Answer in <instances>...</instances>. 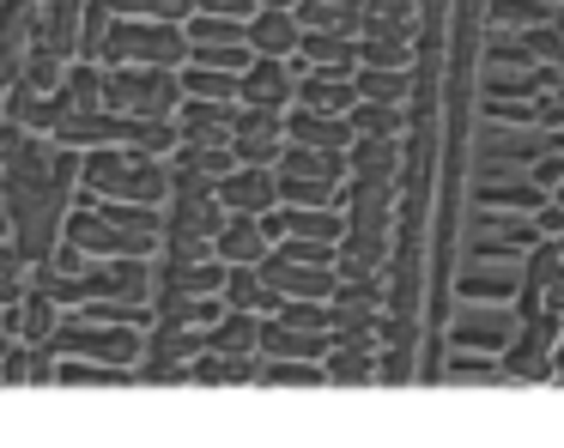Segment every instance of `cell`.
<instances>
[{
	"instance_id": "cell-1",
	"label": "cell",
	"mask_w": 564,
	"mask_h": 448,
	"mask_svg": "<svg viewBox=\"0 0 564 448\" xmlns=\"http://www.w3.org/2000/svg\"><path fill=\"white\" fill-rule=\"evenodd\" d=\"M79 182H86V200L159 206L164 188H171V170H164L159 157L134 152V145H91V157L79 164Z\"/></svg>"
},
{
	"instance_id": "cell-2",
	"label": "cell",
	"mask_w": 564,
	"mask_h": 448,
	"mask_svg": "<svg viewBox=\"0 0 564 448\" xmlns=\"http://www.w3.org/2000/svg\"><path fill=\"white\" fill-rule=\"evenodd\" d=\"M188 55V31H176V24L164 19H116L110 31H104V61L110 67H128V61H147V67H176V61Z\"/></svg>"
},
{
	"instance_id": "cell-3",
	"label": "cell",
	"mask_w": 564,
	"mask_h": 448,
	"mask_svg": "<svg viewBox=\"0 0 564 448\" xmlns=\"http://www.w3.org/2000/svg\"><path fill=\"white\" fill-rule=\"evenodd\" d=\"M176 85L164 67H116L104 73V109L116 116H171Z\"/></svg>"
},
{
	"instance_id": "cell-4",
	"label": "cell",
	"mask_w": 564,
	"mask_h": 448,
	"mask_svg": "<svg viewBox=\"0 0 564 448\" xmlns=\"http://www.w3.org/2000/svg\"><path fill=\"white\" fill-rule=\"evenodd\" d=\"M62 351H79V358H98V363H134L140 358V334H134V321H116V327H104V321H74V327H62V339H55Z\"/></svg>"
},
{
	"instance_id": "cell-5",
	"label": "cell",
	"mask_w": 564,
	"mask_h": 448,
	"mask_svg": "<svg viewBox=\"0 0 564 448\" xmlns=\"http://www.w3.org/2000/svg\"><path fill=\"white\" fill-rule=\"evenodd\" d=\"M67 242H79L86 254H152L147 237H128V230L110 225L91 200L79 206V212H67Z\"/></svg>"
},
{
	"instance_id": "cell-6",
	"label": "cell",
	"mask_w": 564,
	"mask_h": 448,
	"mask_svg": "<svg viewBox=\"0 0 564 448\" xmlns=\"http://www.w3.org/2000/svg\"><path fill=\"white\" fill-rule=\"evenodd\" d=\"M231 128H237V103H219V97H183L176 103L183 145H231Z\"/></svg>"
},
{
	"instance_id": "cell-7",
	"label": "cell",
	"mask_w": 564,
	"mask_h": 448,
	"mask_svg": "<svg viewBox=\"0 0 564 448\" xmlns=\"http://www.w3.org/2000/svg\"><path fill=\"white\" fill-rule=\"evenodd\" d=\"M273 194H280V176H273V170H256V164H237L231 176L213 182V200H219L225 212H268Z\"/></svg>"
},
{
	"instance_id": "cell-8",
	"label": "cell",
	"mask_w": 564,
	"mask_h": 448,
	"mask_svg": "<svg viewBox=\"0 0 564 448\" xmlns=\"http://www.w3.org/2000/svg\"><path fill=\"white\" fill-rule=\"evenodd\" d=\"M55 140L74 145V152H91V145H122L128 140V116H116V109H74V116L55 121Z\"/></svg>"
},
{
	"instance_id": "cell-9",
	"label": "cell",
	"mask_w": 564,
	"mask_h": 448,
	"mask_svg": "<svg viewBox=\"0 0 564 448\" xmlns=\"http://www.w3.org/2000/svg\"><path fill=\"white\" fill-rule=\"evenodd\" d=\"M213 254H219L225 266H261L268 261V230H261L256 212H231L219 225V237H213Z\"/></svg>"
},
{
	"instance_id": "cell-10",
	"label": "cell",
	"mask_w": 564,
	"mask_h": 448,
	"mask_svg": "<svg viewBox=\"0 0 564 448\" xmlns=\"http://www.w3.org/2000/svg\"><path fill=\"white\" fill-rule=\"evenodd\" d=\"M297 91V73H292V61H280V55H256L243 67V103H261V109H280L285 97Z\"/></svg>"
},
{
	"instance_id": "cell-11",
	"label": "cell",
	"mask_w": 564,
	"mask_h": 448,
	"mask_svg": "<svg viewBox=\"0 0 564 448\" xmlns=\"http://www.w3.org/2000/svg\"><path fill=\"white\" fill-rule=\"evenodd\" d=\"M352 133H358L352 116H322V109H304V103L285 116V140L316 145V152H340V145H352Z\"/></svg>"
},
{
	"instance_id": "cell-12",
	"label": "cell",
	"mask_w": 564,
	"mask_h": 448,
	"mask_svg": "<svg viewBox=\"0 0 564 448\" xmlns=\"http://www.w3.org/2000/svg\"><path fill=\"white\" fill-rule=\"evenodd\" d=\"M261 278H268L280 297H334V285H340V273L334 266H297V261H261Z\"/></svg>"
},
{
	"instance_id": "cell-13",
	"label": "cell",
	"mask_w": 564,
	"mask_h": 448,
	"mask_svg": "<svg viewBox=\"0 0 564 448\" xmlns=\"http://www.w3.org/2000/svg\"><path fill=\"white\" fill-rule=\"evenodd\" d=\"M297 36H304V24L292 19V7H261L256 19H249V48H256V55L292 61L297 55Z\"/></svg>"
},
{
	"instance_id": "cell-14",
	"label": "cell",
	"mask_w": 564,
	"mask_h": 448,
	"mask_svg": "<svg viewBox=\"0 0 564 448\" xmlns=\"http://www.w3.org/2000/svg\"><path fill=\"white\" fill-rule=\"evenodd\" d=\"M328 346H334L328 334H316V327H292V321H280V315L261 327V351H268V358H328Z\"/></svg>"
},
{
	"instance_id": "cell-15",
	"label": "cell",
	"mask_w": 564,
	"mask_h": 448,
	"mask_svg": "<svg viewBox=\"0 0 564 448\" xmlns=\"http://www.w3.org/2000/svg\"><path fill=\"white\" fill-rule=\"evenodd\" d=\"M297 55H304V67H358L352 31H310V24H304Z\"/></svg>"
},
{
	"instance_id": "cell-16",
	"label": "cell",
	"mask_w": 564,
	"mask_h": 448,
	"mask_svg": "<svg viewBox=\"0 0 564 448\" xmlns=\"http://www.w3.org/2000/svg\"><path fill=\"white\" fill-rule=\"evenodd\" d=\"M479 206H486V212H540V206H546V188H540V182H498V176H486Z\"/></svg>"
},
{
	"instance_id": "cell-17",
	"label": "cell",
	"mask_w": 564,
	"mask_h": 448,
	"mask_svg": "<svg viewBox=\"0 0 564 448\" xmlns=\"http://www.w3.org/2000/svg\"><path fill=\"white\" fill-rule=\"evenodd\" d=\"M285 237H316V242H340L346 218L328 206H285Z\"/></svg>"
},
{
	"instance_id": "cell-18",
	"label": "cell",
	"mask_w": 564,
	"mask_h": 448,
	"mask_svg": "<svg viewBox=\"0 0 564 448\" xmlns=\"http://www.w3.org/2000/svg\"><path fill=\"white\" fill-rule=\"evenodd\" d=\"M237 91H243V73L200 67V61L183 73V97H219V103H237Z\"/></svg>"
},
{
	"instance_id": "cell-19",
	"label": "cell",
	"mask_w": 564,
	"mask_h": 448,
	"mask_svg": "<svg viewBox=\"0 0 564 448\" xmlns=\"http://www.w3.org/2000/svg\"><path fill=\"white\" fill-rule=\"evenodd\" d=\"M74 43H79V0H50L43 48H50V55H74Z\"/></svg>"
},
{
	"instance_id": "cell-20",
	"label": "cell",
	"mask_w": 564,
	"mask_h": 448,
	"mask_svg": "<svg viewBox=\"0 0 564 448\" xmlns=\"http://www.w3.org/2000/svg\"><path fill=\"white\" fill-rule=\"evenodd\" d=\"M352 128L365 133V140H394V133H401V109L377 103V97H358V103H352Z\"/></svg>"
},
{
	"instance_id": "cell-21",
	"label": "cell",
	"mask_w": 564,
	"mask_h": 448,
	"mask_svg": "<svg viewBox=\"0 0 564 448\" xmlns=\"http://www.w3.org/2000/svg\"><path fill=\"white\" fill-rule=\"evenodd\" d=\"M352 79H358V97H377V103H401L406 97V73L401 67H365V73L352 67Z\"/></svg>"
},
{
	"instance_id": "cell-22",
	"label": "cell",
	"mask_w": 564,
	"mask_h": 448,
	"mask_svg": "<svg viewBox=\"0 0 564 448\" xmlns=\"http://www.w3.org/2000/svg\"><path fill=\"white\" fill-rule=\"evenodd\" d=\"M280 176V194L292 206H328V194H334V176H292V170H273Z\"/></svg>"
},
{
	"instance_id": "cell-23",
	"label": "cell",
	"mask_w": 564,
	"mask_h": 448,
	"mask_svg": "<svg viewBox=\"0 0 564 448\" xmlns=\"http://www.w3.org/2000/svg\"><path fill=\"white\" fill-rule=\"evenodd\" d=\"M280 261H297V266H340L334 242H316V237H280Z\"/></svg>"
},
{
	"instance_id": "cell-24",
	"label": "cell",
	"mask_w": 564,
	"mask_h": 448,
	"mask_svg": "<svg viewBox=\"0 0 564 448\" xmlns=\"http://www.w3.org/2000/svg\"><path fill=\"white\" fill-rule=\"evenodd\" d=\"M67 116H74V109H104V73L98 67H74V85H67Z\"/></svg>"
},
{
	"instance_id": "cell-25",
	"label": "cell",
	"mask_w": 564,
	"mask_h": 448,
	"mask_svg": "<svg viewBox=\"0 0 564 448\" xmlns=\"http://www.w3.org/2000/svg\"><path fill=\"white\" fill-rule=\"evenodd\" d=\"M225 273H231V266L213 254V261H200V266H188V273H183V291H188V297H213V291H225Z\"/></svg>"
},
{
	"instance_id": "cell-26",
	"label": "cell",
	"mask_w": 564,
	"mask_h": 448,
	"mask_svg": "<svg viewBox=\"0 0 564 448\" xmlns=\"http://www.w3.org/2000/svg\"><path fill=\"white\" fill-rule=\"evenodd\" d=\"M334 382H358V375H370V346H358V339H346L340 351H334Z\"/></svg>"
},
{
	"instance_id": "cell-27",
	"label": "cell",
	"mask_w": 564,
	"mask_h": 448,
	"mask_svg": "<svg viewBox=\"0 0 564 448\" xmlns=\"http://www.w3.org/2000/svg\"><path fill=\"white\" fill-rule=\"evenodd\" d=\"M256 321H249V315H237V321H219V334H213V346H219V351H249V346H256Z\"/></svg>"
},
{
	"instance_id": "cell-28",
	"label": "cell",
	"mask_w": 564,
	"mask_h": 448,
	"mask_svg": "<svg viewBox=\"0 0 564 448\" xmlns=\"http://www.w3.org/2000/svg\"><path fill=\"white\" fill-rule=\"evenodd\" d=\"M25 85H31V91H55V85H62V55H50V48H37V61H31Z\"/></svg>"
},
{
	"instance_id": "cell-29",
	"label": "cell",
	"mask_w": 564,
	"mask_h": 448,
	"mask_svg": "<svg viewBox=\"0 0 564 448\" xmlns=\"http://www.w3.org/2000/svg\"><path fill=\"white\" fill-rule=\"evenodd\" d=\"M516 278H498V273H479V278H462V297H510Z\"/></svg>"
},
{
	"instance_id": "cell-30",
	"label": "cell",
	"mask_w": 564,
	"mask_h": 448,
	"mask_svg": "<svg viewBox=\"0 0 564 448\" xmlns=\"http://www.w3.org/2000/svg\"><path fill=\"white\" fill-rule=\"evenodd\" d=\"M358 170H365V176H382V170H389L394 164V152H389V145H382V140H365V145H358Z\"/></svg>"
},
{
	"instance_id": "cell-31",
	"label": "cell",
	"mask_w": 564,
	"mask_h": 448,
	"mask_svg": "<svg viewBox=\"0 0 564 448\" xmlns=\"http://www.w3.org/2000/svg\"><path fill=\"white\" fill-rule=\"evenodd\" d=\"M491 19H522V24H534V19H546V7H540V0H491Z\"/></svg>"
},
{
	"instance_id": "cell-32",
	"label": "cell",
	"mask_w": 564,
	"mask_h": 448,
	"mask_svg": "<svg viewBox=\"0 0 564 448\" xmlns=\"http://www.w3.org/2000/svg\"><path fill=\"white\" fill-rule=\"evenodd\" d=\"M195 0H147V19H164V24H188Z\"/></svg>"
},
{
	"instance_id": "cell-33",
	"label": "cell",
	"mask_w": 564,
	"mask_h": 448,
	"mask_svg": "<svg viewBox=\"0 0 564 448\" xmlns=\"http://www.w3.org/2000/svg\"><path fill=\"white\" fill-rule=\"evenodd\" d=\"M188 321H195V327H219L225 321V303L219 297H195V303H188Z\"/></svg>"
},
{
	"instance_id": "cell-34",
	"label": "cell",
	"mask_w": 564,
	"mask_h": 448,
	"mask_svg": "<svg viewBox=\"0 0 564 448\" xmlns=\"http://www.w3.org/2000/svg\"><path fill=\"white\" fill-rule=\"evenodd\" d=\"M195 12H225V19H256V0H195Z\"/></svg>"
},
{
	"instance_id": "cell-35",
	"label": "cell",
	"mask_w": 564,
	"mask_h": 448,
	"mask_svg": "<svg viewBox=\"0 0 564 448\" xmlns=\"http://www.w3.org/2000/svg\"><path fill=\"white\" fill-rule=\"evenodd\" d=\"M534 182H540V188H558V182H564V157L558 152H552V157H540V164H534Z\"/></svg>"
},
{
	"instance_id": "cell-36",
	"label": "cell",
	"mask_w": 564,
	"mask_h": 448,
	"mask_svg": "<svg viewBox=\"0 0 564 448\" xmlns=\"http://www.w3.org/2000/svg\"><path fill=\"white\" fill-rule=\"evenodd\" d=\"M455 339H474V346H498V339H503V327H498V321H474L467 334L455 327Z\"/></svg>"
},
{
	"instance_id": "cell-37",
	"label": "cell",
	"mask_w": 564,
	"mask_h": 448,
	"mask_svg": "<svg viewBox=\"0 0 564 448\" xmlns=\"http://www.w3.org/2000/svg\"><path fill=\"white\" fill-rule=\"evenodd\" d=\"M528 36H534V55H558V61H564V36L540 31V24H534V31H528Z\"/></svg>"
},
{
	"instance_id": "cell-38",
	"label": "cell",
	"mask_w": 564,
	"mask_h": 448,
	"mask_svg": "<svg viewBox=\"0 0 564 448\" xmlns=\"http://www.w3.org/2000/svg\"><path fill=\"white\" fill-rule=\"evenodd\" d=\"M455 375H491V358H455Z\"/></svg>"
},
{
	"instance_id": "cell-39",
	"label": "cell",
	"mask_w": 564,
	"mask_h": 448,
	"mask_svg": "<svg viewBox=\"0 0 564 448\" xmlns=\"http://www.w3.org/2000/svg\"><path fill=\"white\" fill-rule=\"evenodd\" d=\"M104 12H110V19H122V12H147V0H98Z\"/></svg>"
},
{
	"instance_id": "cell-40",
	"label": "cell",
	"mask_w": 564,
	"mask_h": 448,
	"mask_svg": "<svg viewBox=\"0 0 564 448\" xmlns=\"http://www.w3.org/2000/svg\"><path fill=\"white\" fill-rule=\"evenodd\" d=\"M0 273H19V254L7 249V242H0Z\"/></svg>"
},
{
	"instance_id": "cell-41",
	"label": "cell",
	"mask_w": 564,
	"mask_h": 448,
	"mask_svg": "<svg viewBox=\"0 0 564 448\" xmlns=\"http://www.w3.org/2000/svg\"><path fill=\"white\" fill-rule=\"evenodd\" d=\"M0 152H13V128H0Z\"/></svg>"
},
{
	"instance_id": "cell-42",
	"label": "cell",
	"mask_w": 564,
	"mask_h": 448,
	"mask_svg": "<svg viewBox=\"0 0 564 448\" xmlns=\"http://www.w3.org/2000/svg\"><path fill=\"white\" fill-rule=\"evenodd\" d=\"M261 7H297V0H261Z\"/></svg>"
},
{
	"instance_id": "cell-43",
	"label": "cell",
	"mask_w": 564,
	"mask_h": 448,
	"mask_svg": "<svg viewBox=\"0 0 564 448\" xmlns=\"http://www.w3.org/2000/svg\"><path fill=\"white\" fill-rule=\"evenodd\" d=\"M558 206H564V182H558Z\"/></svg>"
}]
</instances>
